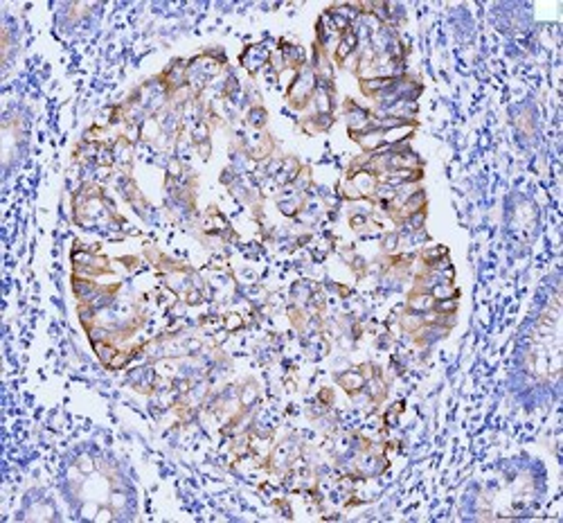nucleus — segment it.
<instances>
[{"label": "nucleus", "instance_id": "f257e3e1", "mask_svg": "<svg viewBox=\"0 0 563 523\" xmlns=\"http://www.w3.org/2000/svg\"><path fill=\"white\" fill-rule=\"evenodd\" d=\"M268 59H270V55H268V50H266V47H262V45H248L246 52L241 55V63L246 65L248 73L255 75L264 63H268Z\"/></svg>", "mask_w": 563, "mask_h": 523}, {"label": "nucleus", "instance_id": "f03ea898", "mask_svg": "<svg viewBox=\"0 0 563 523\" xmlns=\"http://www.w3.org/2000/svg\"><path fill=\"white\" fill-rule=\"evenodd\" d=\"M354 52H358V37H356V32L354 29H349V32H345L340 39H338V43H336V52H334V59H336V63H345L349 57L354 55Z\"/></svg>", "mask_w": 563, "mask_h": 523}, {"label": "nucleus", "instance_id": "7ed1b4c3", "mask_svg": "<svg viewBox=\"0 0 563 523\" xmlns=\"http://www.w3.org/2000/svg\"><path fill=\"white\" fill-rule=\"evenodd\" d=\"M352 138L356 140L367 153H374L385 145L383 142V129H367V131H363V133H354Z\"/></svg>", "mask_w": 563, "mask_h": 523}, {"label": "nucleus", "instance_id": "20e7f679", "mask_svg": "<svg viewBox=\"0 0 563 523\" xmlns=\"http://www.w3.org/2000/svg\"><path fill=\"white\" fill-rule=\"evenodd\" d=\"M432 307H435V298H432L428 291H414L410 298H408V309L414 313L432 311Z\"/></svg>", "mask_w": 563, "mask_h": 523}, {"label": "nucleus", "instance_id": "39448f33", "mask_svg": "<svg viewBox=\"0 0 563 523\" xmlns=\"http://www.w3.org/2000/svg\"><path fill=\"white\" fill-rule=\"evenodd\" d=\"M338 383L345 388V392L349 395H356V392H363V386H365V377L360 374V370H347L345 374L338 377Z\"/></svg>", "mask_w": 563, "mask_h": 523}, {"label": "nucleus", "instance_id": "423d86ee", "mask_svg": "<svg viewBox=\"0 0 563 523\" xmlns=\"http://www.w3.org/2000/svg\"><path fill=\"white\" fill-rule=\"evenodd\" d=\"M162 135V127H160L158 117H144L140 122V138L142 140H158Z\"/></svg>", "mask_w": 563, "mask_h": 523}, {"label": "nucleus", "instance_id": "0eeeda50", "mask_svg": "<svg viewBox=\"0 0 563 523\" xmlns=\"http://www.w3.org/2000/svg\"><path fill=\"white\" fill-rule=\"evenodd\" d=\"M266 117H268V113H266L264 106H259V104H252L250 106V111H248V117H246V122L250 124L252 129H262L264 124H266Z\"/></svg>", "mask_w": 563, "mask_h": 523}, {"label": "nucleus", "instance_id": "6e6552de", "mask_svg": "<svg viewBox=\"0 0 563 523\" xmlns=\"http://www.w3.org/2000/svg\"><path fill=\"white\" fill-rule=\"evenodd\" d=\"M93 345H95V352H97L99 361H102L104 365H108L111 359H113V356H115V352H117V347L113 345V341H99V343H93Z\"/></svg>", "mask_w": 563, "mask_h": 523}, {"label": "nucleus", "instance_id": "1a4fd4ad", "mask_svg": "<svg viewBox=\"0 0 563 523\" xmlns=\"http://www.w3.org/2000/svg\"><path fill=\"white\" fill-rule=\"evenodd\" d=\"M207 140H210V124H207L205 120L194 124L192 127V142L194 145H201V142H207Z\"/></svg>", "mask_w": 563, "mask_h": 523}, {"label": "nucleus", "instance_id": "9d476101", "mask_svg": "<svg viewBox=\"0 0 563 523\" xmlns=\"http://www.w3.org/2000/svg\"><path fill=\"white\" fill-rule=\"evenodd\" d=\"M255 399H257V388H255V383H248L246 388H241V392H239V404L241 406L250 408Z\"/></svg>", "mask_w": 563, "mask_h": 523}, {"label": "nucleus", "instance_id": "9b49d317", "mask_svg": "<svg viewBox=\"0 0 563 523\" xmlns=\"http://www.w3.org/2000/svg\"><path fill=\"white\" fill-rule=\"evenodd\" d=\"M432 311L437 313H455L458 311V298H446V300H435Z\"/></svg>", "mask_w": 563, "mask_h": 523}, {"label": "nucleus", "instance_id": "f8f14e48", "mask_svg": "<svg viewBox=\"0 0 563 523\" xmlns=\"http://www.w3.org/2000/svg\"><path fill=\"white\" fill-rule=\"evenodd\" d=\"M383 243V251L385 253H394L396 248H399V243H401V235L399 233H388V235H383V239H381Z\"/></svg>", "mask_w": 563, "mask_h": 523}, {"label": "nucleus", "instance_id": "ddd939ff", "mask_svg": "<svg viewBox=\"0 0 563 523\" xmlns=\"http://www.w3.org/2000/svg\"><path fill=\"white\" fill-rule=\"evenodd\" d=\"M223 327H225V332H234V329H239V327H244V318H241L239 313H228V316L223 318Z\"/></svg>", "mask_w": 563, "mask_h": 523}, {"label": "nucleus", "instance_id": "4468645a", "mask_svg": "<svg viewBox=\"0 0 563 523\" xmlns=\"http://www.w3.org/2000/svg\"><path fill=\"white\" fill-rule=\"evenodd\" d=\"M77 467H79V469H81V472H84V474H90L93 469H95V462H93V460H90V458H88V456H81L79 460H77Z\"/></svg>", "mask_w": 563, "mask_h": 523}, {"label": "nucleus", "instance_id": "2eb2a0df", "mask_svg": "<svg viewBox=\"0 0 563 523\" xmlns=\"http://www.w3.org/2000/svg\"><path fill=\"white\" fill-rule=\"evenodd\" d=\"M180 174H183V165H180V160L174 158V160L169 163V176H171V178H178Z\"/></svg>", "mask_w": 563, "mask_h": 523}, {"label": "nucleus", "instance_id": "dca6fc26", "mask_svg": "<svg viewBox=\"0 0 563 523\" xmlns=\"http://www.w3.org/2000/svg\"><path fill=\"white\" fill-rule=\"evenodd\" d=\"M201 300H203V295H201V291H198V289H192V291H189V293H187V298H185L187 305H198Z\"/></svg>", "mask_w": 563, "mask_h": 523}, {"label": "nucleus", "instance_id": "f3484780", "mask_svg": "<svg viewBox=\"0 0 563 523\" xmlns=\"http://www.w3.org/2000/svg\"><path fill=\"white\" fill-rule=\"evenodd\" d=\"M113 519V508H102L95 514V521H111Z\"/></svg>", "mask_w": 563, "mask_h": 523}, {"label": "nucleus", "instance_id": "a211bd4d", "mask_svg": "<svg viewBox=\"0 0 563 523\" xmlns=\"http://www.w3.org/2000/svg\"><path fill=\"white\" fill-rule=\"evenodd\" d=\"M124 503H126V496H124V494H113V496H111V505H113V510L122 508Z\"/></svg>", "mask_w": 563, "mask_h": 523}, {"label": "nucleus", "instance_id": "6ab92c4d", "mask_svg": "<svg viewBox=\"0 0 563 523\" xmlns=\"http://www.w3.org/2000/svg\"><path fill=\"white\" fill-rule=\"evenodd\" d=\"M198 147V153H201V158H210V140L207 142H201V145H196Z\"/></svg>", "mask_w": 563, "mask_h": 523}, {"label": "nucleus", "instance_id": "aec40b11", "mask_svg": "<svg viewBox=\"0 0 563 523\" xmlns=\"http://www.w3.org/2000/svg\"><path fill=\"white\" fill-rule=\"evenodd\" d=\"M320 399H322V402H324V404H327V406H329V404L334 402V392H331L329 388H324L322 392H320Z\"/></svg>", "mask_w": 563, "mask_h": 523}]
</instances>
